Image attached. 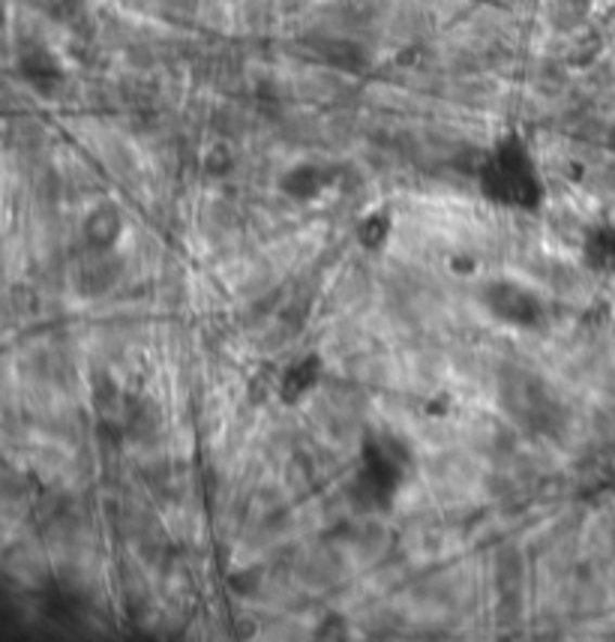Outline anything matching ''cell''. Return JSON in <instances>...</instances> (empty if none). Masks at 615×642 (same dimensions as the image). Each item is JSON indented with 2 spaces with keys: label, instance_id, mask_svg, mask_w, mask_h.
I'll return each mask as SVG.
<instances>
[{
  "label": "cell",
  "instance_id": "6da1fadb",
  "mask_svg": "<svg viewBox=\"0 0 615 642\" xmlns=\"http://www.w3.org/2000/svg\"><path fill=\"white\" fill-rule=\"evenodd\" d=\"M481 183H484V193L492 202L508 207H538L540 198H543V183L538 178V168L528 156H523L520 166L513 168L499 151L484 171Z\"/></svg>",
  "mask_w": 615,
  "mask_h": 642
},
{
  "label": "cell",
  "instance_id": "3957f363",
  "mask_svg": "<svg viewBox=\"0 0 615 642\" xmlns=\"http://www.w3.org/2000/svg\"><path fill=\"white\" fill-rule=\"evenodd\" d=\"M316 375H319V367L312 363L309 358L297 360V363H292L289 370H285V375H282V399H295L300 397V394H307L309 387L316 385Z\"/></svg>",
  "mask_w": 615,
  "mask_h": 642
},
{
  "label": "cell",
  "instance_id": "7a4b0ae2",
  "mask_svg": "<svg viewBox=\"0 0 615 642\" xmlns=\"http://www.w3.org/2000/svg\"><path fill=\"white\" fill-rule=\"evenodd\" d=\"M586 258L594 270H606L615 273V226L610 229H598L586 241Z\"/></svg>",
  "mask_w": 615,
  "mask_h": 642
}]
</instances>
